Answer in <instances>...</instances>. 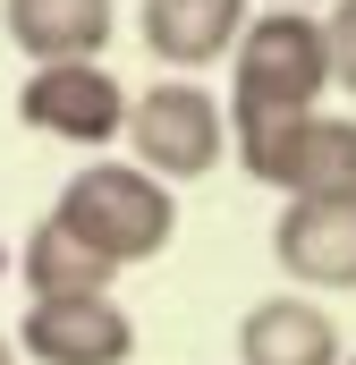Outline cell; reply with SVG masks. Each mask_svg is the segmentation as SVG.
<instances>
[{"instance_id": "1", "label": "cell", "mask_w": 356, "mask_h": 365, "mask_svg": "<svg viewBox=\"0 0 356 365\" xmlns=\"http://www.w3.org/2000/svg\"><path fill=\"white\" fill-rule=\"evenodd\" d=\"M331 93V43L314 9H255V26L229 51V145H255L271 128L314 119Z\"/></svg>"}, {"instance_id": "2", "label": "cell", "mask_w": 356, "mask_h": 365, "mask_svg": "<svg viewBox=\"0 0 356 365\" xmlns=\"http://www.w3.org/2000/svg\"><path fill=\"white\" fill-rule=\"evenodd\" d=\"M51 221L85 255H102L110 272H127V264H153L178 238V187L145 179L136 162H77L68 187L51 195Z\"/></svg>"}, {"instance_id": "3", "label": "cell", "mask_w": 356, "mask_h": 365, "mask_svg": "<svg viewBox=\"0 0 356 365\" xmlns=\"http://www.w3.org/2000/svg\"><path fill=\"white\" fill-rule=\"evenodd\" d=\"M127 162L162 187H187V179H212L229 162V102L195 77H162L127 102Z\"/></svg>"}, {"instance_id": "4", "label": "cell", "mask_w": 356, "mask_h": 365, "mask_svg": "<svg viewBox=\"0 0 356 365\" xmlns=\"http://www.w3.org/2000/svg\"><path fill=\"white\" fill-rule=\"evenodd\" d=\"M127 102L136 93L119 86L102 60H60V68H26V86H17V128H34V136H51V145H119L127 136Z\"/></svg>"}, {"instance_id": "5", "label": "cell", "mask_w": 356, "mask_h": 365, "mask_svg": "<svg viewBox=\"0 0 356 365\" xmlns=\"http://www.w3.org/2000/svg\"><path fill=\"white\" fill-rule=\"evenodd\" d=\"M246 179L297 195H356V110H314L297 128H271L255 145H238Z\"/></svg>"}, {"instance_id": "6", "label": "cell", "mask_w": 356, "mask_h": 365, "mask_svg": "<svg viewBox=\"0 0 356 365\" xmlns=\"http://www.w3.org/2000/svg\"><path fill=\"white\" fill-rule=\"evenodd\" d=\"M17 357L26 365H127L136 357V314L119 297H26Z\"/></svg>"}, {"instance_id": "7", "label": "cell", "mask_w": 356, "mask_h": 365, "mask_svg": "<svg viewBox=\"0 0 356 365\" xmlns=\"http://www.w3.org/2000/svg\"><path fill=\"white\" fill-rule=\"evenodd\" d=\"M271 264L297 289H356V195H297V204H280Z\"/></svg>"}, {"instance_id": "8", "label": "cell", "mask_w": 356, "mask_h": 365, "mask_svg": "<svg viewBox=\"0 0 356 365\" xmlns=\"http://www.w3.org/2000/svg\"><path fill=\"white\" fill-rule=\"evenodd\" d=\"M246 26H255V0H145V9H136V34H145V51H153L170 77L221 68Z\"/></svg>"}, {"instance_id": "9", "label": "cell", "mask_w": 356, "mask_h": 365, "mask_svg": "<svg viewBox=\"0 0 356 365\" xmlns=\"http://www.w3.org/2000/svg\"><path fill=\"white\" fill-rule=\"evenodd\" d=\"M238 365H348L323 297H255L238 314Z\"/></svg>"}, {"instance_id": "10", "label": "cell", "mask_w": 356, "mask_h": 365, "mask_svg": "<svg viewBox=\"0 0 356 365\" xmlns=\"http://www.w3.org/2000/svg\"><path fill=\"white\" fill-rule=\"evenodd\" d=\"M0 17H9V43H17L34 68L102 60V43L119 34V9H110V0H0Z\"/></svg>"}, {"instance_id": "11", "label": "cell", "mask_w": 356, "mask_h": 365, "mask_svg": "<svg viewBox=\"0 0 356 365\" xmlns=\"http://www.w3.org/2000/svg\"><path fill=\"white\" fill-rule=\"evenodd\" d=\"M17 272H26V297H110V264L102 255H85L51 212L26 230V255H17Z\"/></svg>"}, {"instance_id": "12", "label": "cell", "mask_w": 356, "mask_h": 365, "mask_svg": "<svg viewBox=\"0 0 356 365\" xmlns=\"http://www.w3.org/2000/svg\"><path fill=\"white\" fill-rule=\"evenodd\" d=\"M323 43H331V86L356 102V0H340V9L323 17Z\"/></svg>"}, {"instance_id": "13", "label": "cell", "mask_w": 356, "mask_h": 365, "mask_svg": "<svg viewBox=\"0 0 356 365\" xmlns=\"http://www.w3.org/2000/svg\"><path fill=\"white\" fill-rule=\"evenodd\" d=\"M0 365H17V331H0Z\"/></svg>"}, {"instance_id": "14", "label": "cell", "mask_w": 356, "mask_h": 365, "mask_svg": "<svg viewBox=\"0 0 356 365\" xmlns=\"http://www.w3.org/2000/svg\"><path fill=\"white\" fill-rule=\"evenodd\" d=\"M263 9H314V0H263Z\"/></svg>"}, {"instance_id": "15", "label": "cell", "mask_w": 356, "mask_h": 365, "mask_svg": "<svg viewBox=\"0 0 356 365\" xmlns=\"http://www.w3.org/2000/svg\"><path fill=\"white\" fill-rule=\"evenodd\" d=\"M348 365H356V349H348Z\"/></svg>"}]
</instances>
